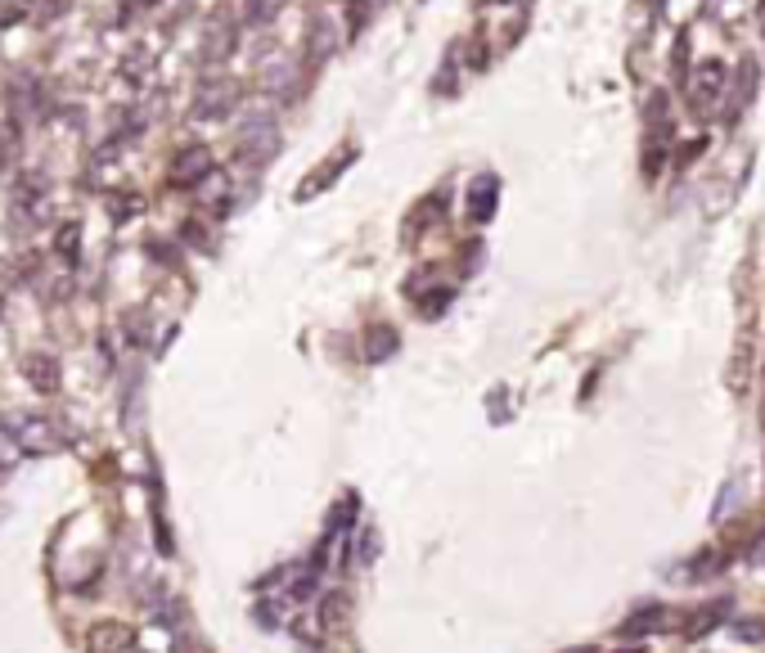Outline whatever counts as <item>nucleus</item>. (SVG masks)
Wrapping results in <instances>:
<instances>
[{"mask_svg": "<svg viewBox=\"0 0 765 653\" xmlns=\"http://www.w3.org/2000/svg\"><path fill=\"white\" fill-rule=\"evenodd\" d=\"M725 64L720 59H707V64L698 68V77H693V86H689V95H693V113H707V109H716V100L725 95Z\"/></svg>", "mask_w": 765, "mask_h": 653, "instance_id": "f257e3e1", "label": "nucleus"}, {"mask_svg": "<svg viewBox=\"0 0 765 653\" xmlns=\"http://www.w3.org/2000/svg\"><path fill=\"white\" fill-rule=\"evenodd\" d=\"M239 136H243V154L257 158V163H266V158L279 149V131H275V122L270 118H248Z\"/></svg>", "mask_w": 765, "mask_h": 653, "instance_id": "f03ea898", "label": "nucleus"}, {"mask_svg": "<svg viewBox=\"0 0 765 653\" xmlns=\"http://www.w3.org/2000/svg\"><path fill=\"white\" fill-rule=\"evenodd\" d=\"M725 617H729V599H711V604L684 613V635H689V640H702V635H711Z\"/></svg>", "mask_w": 765, "mask_h": 653, "instance_id": "7ed1b4c3", "label": "nucleus"}, {"mask_svg": "<svg viewBox=\"0 0 765 653\" xmlns=\"http://www.w3.org/2000/svg\"><path fill=\"white\" fill-rule=\"evenodd\" d=\"M495 194H500V181H495V176H477V181L468 185V217H473V221H491Z\"/></svg>", "mask_w": 765, "mask_h": 653, "instance_id": "20e7f679", "label": "nucleus"}, {"mask_svg": "<svg viewBox=\"0 0 765 653\" xmlns=\"http://www.w3.org/2000/svg\"><path fill=\"white\" fill-rule=\"evenodd\" d=\"M671 622V608L666 604H644L635 608V613L621 622V635H648V631H662V626Z\"/></svg>", "mask_w": 765, "mask_h": 653, "instance_id": "39448f33", "label": "nucleus"}, {"mask_svg": "<svg viewBox=\"0 0 765 653\" xmlns=\"http://www.w3.org/2000/svg\"><path fill=\"white\" fill-rule=\"evenodd\" d=\"M207 172H212V154H207L203 145L185 149V154L176 158V181H180V185H198Z\"/></svg>", "mask_w": 765, "mask_h": 653, "instance_id": "423d86ee", "label": "nucleus"}, {"mask_svg": "<svg viewBox=\"0 0 765 653\" xmlns=\"http://www.w3.org/2000/svg\"><path fill=\"white\" fill-rule=\"evenodd\" d=\"M23 370H27V379H32L36 392H54V388H59V365H54V356H27Z\"/></svg>", "mask_w": 765, "mask_h": 653, "instance_id": "0eeeda50", "label": "nucleus"}, {"mask_svg": "<svg viewBox=\"0 0 765 653\" xmlns=\"http://www.w3.org/2000/svg\"><path fill=\"white\" fill-rule=\"evenodd\" d=\"M230 104H234V86H207L203 104H198V118H221V113H230Z\"/></svg>", "mask_w": 765, "mask_h": 653, "instance_id": "6e6552de", "label": "nucleus"}, {"mask_svg": "<svg viewBox=\"0 0 765 653\" xmlns=\"http://www.w3.org/2000/svg\"><path fill=\"white\" fill-rule=\"evenodd\" d=\"M320 617H324V626H342V622H347V617H351V595H347V590H329Z\"/></svg>", "mask_w": 765, "mask_h": 653, "instance_id": "1a4fd4ad", "label": "nucleus"}, {"mask_svg": "<svg viewBox=\"0 0 765 653\" xmlns=\"http://www.w3.org/2000/svg\"><path fill=\"white\" fill-rule=\"evenodd\" d=\"M392 347H396V334H392L387 325H378L374 334H369V343H365V356H369V361H383Z\"/></svg>", "mask_w": 765, "mask_h": 653, "instance_id": "9d476101", "label": "nucleus"}, {"mask_svg": "<svg viewBox=\"0 0 765 653\" xmlns=\"http://www.w3.org/2000/svg\"><path fill=\"white\" fill-rule=\"evenodd\" d=\"M329 28H333V23H324V19H315V28H311V59H315V64H320V59L333 50V32Z\"/></svg>", "mask_w": 765, "mask_h": 653, "instance_id": "9b49d317", "label": "nucleus"}, {"mask_svg": "<svg viewBox=\"0 0 765 653\" xmlns=\"http://www.w3.org/2000/svg\"><path fill=\"white\" fill-rule=\"evenodd\" d=\"M32 14V0H0V28H14Z\"/></svg>", "mask_w": 765, "mask_h": 653, "instance_id": "f8f14e48", "label": "nucleus"}, {"mask_svg": "<svg viewBox=\"0 0 765 653\" xmlns=\"http://www.w3.org/2000/svg\"><path fill=\"white\" fill-rule=\"evenodd\" d=\"M752 91H756V64L752 59H747L743 64V73H738V109H747V104H752Z\"/></svg>", "mask_w": 765, "mask_h": 653, "instance_id": "ddd939ff", "label": "nucleus"}, {"mask_svg": "<svg viewBox=\"0 0 765 653\" xmlns=\"http://www.w3.org/2000/svg\"><path fill=\"white\" fill-rule=\"evenodd\" d=\"M315 572H320V568H302V572H297V577L288 581V595H293V599H311V590H315Z\"/></svg>", "mask_w": 765, "mask_h": 653, "instance_id": "4468645a", "label": "nucleus"}, {"mask_svg": "<svg viewBox=\"0 0 765 653\" xmlns=\"http://www.w3.org/2000/svg\"><path fill=\"white\" fill-rule=\"evenodd\" d=\"M734 640H747V644L765 640V626L756 622V617H738V622H734Z\"/></svg>", "mask_w": 765, "mask_h": 653, "instance_id": "2eb2a0df", "label": "nucleus"}, {"mask_svg": "<svg viewBox=\"0 0 765 653\" xmlns=\"http://www.w3.org/2000/svg\"><path fill=\"white\" fill-rule=\"evenodd\" d=\"M77 239H81V235H77V226H63V230H59V253H63V257H72V253H77Z\"/></svg>", "mask_w": 765, "mask_h": 653, "instance_id": "dca6fc26", "label": "nucleus"}, {"mask_svg": "<svg viewBox=\"0 0 765 653\" xmlns=\"http://www.w3.org/2000/svg\"><path fill=\"white\" fill-rule=\"evenodd\" d=\"M747 563H752V568H765V532L752 541V550H747Z\"/></svg>", "mask_w": 765, "mask_h": 653, "instance_id": "f3484780", "label": "nucleus"}, {"mask_svg": "<svg viewBox=\"0 0 765 653\" xmlns=\"http://www.w3.org/2000/svg\"><path fill=\"white\" fill-rule=\"evenodd\" d=\"M567 653H594V649H590V644H581V649H567Z\"/></svg>", "mask_w": 765, "mask_h": 653, "instance_id": "a211bd4d", "label": "nucleus"}, {"mask_svg": "<svg viewBox=\"0 0 765 653\" xmlns=\"http://www.w3.org/2000/svg\"><path fill=\"white\" fill-rule=\"evenodd\" d=\"M621 653H639V649H621Z\"/></svg>", "mask_w": 765, "mask_h": 653, "instance_id": "6ab92c4d", "label": "nucleus"}]
</instances>
